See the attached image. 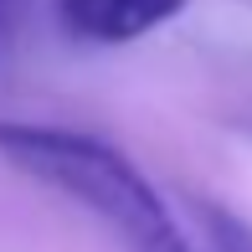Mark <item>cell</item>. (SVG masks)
I'll return each instance as SVG.
<instances>
[{
  "label": "cell",
  "instance_id": "cell-1",
  "mask_svg": "<svg viewBox=\"0 0 252 252\" xmlns=\"http://www.w3.org/2000/svg\"><path fill=\"white\" fill-rule=\"evenodd\" d=\"M0 159L31 175L36 186L62 190L98 221H108L129 252H159L180 237L175 216L150 186V175L108 139L52 129V124H0Z\"/></svg>",
  "mask_w": 252,
  "mask_h": 252
},
{
  "label": "cell",
  "instance_id": "cell-2",
  "mask_svg": "<svg viewBox=\"0 0 252 252\" xmlns=\"http://www.w3.org/2000/svg\"><path fill=\"white\" fill-rule=\"evenodd\" d=\"M180 10H186V0H57V21L72 36L98 41V47L139 41L155 26L175 21Z\"/></svg>",
  "mask_w": 252,
  "mask_h": 252
},
{
  "label": "cell",
  "instance_id": "cell-3",
  "mask_svg": "<svg viewBox=\"0 0 252 252\" xmlns=\"http://www.w3.org/2000/svg\"><path fill=\"white\" fill-rule=\"evenodd\" d=\"M196 216L206 226L211 252H252V226L237 211H226V206H216V201H196Z\"/></svg>",
  "mask_w": 252,
  "mask_h": 252
},
{
  "label": "cell",
  "instance_id": "cell-4",
  "mask_svg": "<svg viewBox=\"0 0 252 252\" xmlns=\"http://www.w3.org/2000/svg\"><path fill=\"white\" fill-rule=\"evenodd\" d=\"M159 252H190V242H186V237H175V242H165Z\"/></svg>",
  "mask_w": 252,
  "mask_h": 252
}]
</instances>
